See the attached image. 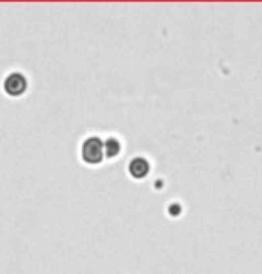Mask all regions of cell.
Segmentation results:
<instances>
[{"label":"cell","instance_id":"cell-1","mask_svg":"<svg viewBox=\"0 0 262 274\" xmlns=\"http://www.w3.org/2000/svg\"><path fill=\"white\" fill-rule=\"evenodd\" d=\"M104 143L99 137H87L82 143V159L87 164H99L104 157Z\"/></svg>","mask_w":262,"mask_h":274},{"label":"cell","instance_id":"cell-2","mask_svg":"<svg viewBox=\"0 0 262 274\" xmlns=\"http://www.w3.org/2000/svg\"><path fill=\"white\" fill-rule=\"evenodd\" d=\"M25 88H27V81H25V77H23V75H20V73H11L4 82L6 93H8V95H11V96L22 95V93L25 91Z\"/></svg>","mask_w":262,"mask_h":274},{"label":"cell","instance_id":"cell-3","mask_svg":"<svg viewBox=\"0 0 262 274\" xmlns=\"http://www.w3.org/2000/svg\"><path fill=\"white\" fill-rule=\"evenodd\" d=\"M148 162L145 161V159H134V161L130 162V166H128V171H130V175L134 176V178H143V176L148 175Z\"/></svg>","mask_w":262,"mask_h":274},{"label":"cell","instance_id":"cell-4","mask_svg":"<svg viewBox=\"0 0 262 274\" xmlns=\"http://www.w3.org/2000/svg\"><path fill=\"white\" fill-rule=\"evenodd\" d=\"M104 148H106L107 157H114V155L120 151V143H118L116 139H109L106 144H104Z\"/></svg>","mask_w":262,"mask_h":274}]
</instances>
